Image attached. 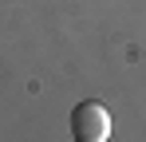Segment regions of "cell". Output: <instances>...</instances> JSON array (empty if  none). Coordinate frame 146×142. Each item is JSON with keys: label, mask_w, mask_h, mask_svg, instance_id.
I'll return each mask as SVG.
<instances>
[{"label": "cell", "mask_w": 146, "mask_h": 142, "mask_svg": "<svg viewBox=\"0 0 146 142\" xmlns=\"http://www.w3.org/2000/svg\"><path fill=\"white\" fill-rule=\"evenodd\" d=\"M71 134L79 142H107L111 138V115L99 99H83L71 111Z\"/></svg>", "instance_id": "obj_1"}]
</instances>
